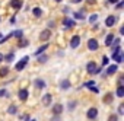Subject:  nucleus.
<instances>
[{"label": "nucleus", "mask_w": 124, "mask_h": 121, "mask_svg": "<svg viewBox=\"0 0 124 121\" xmlns=\"http://www.w3.org/2000/svg\"><path fill=\"white\" fill-rule=\"evenodd\" d=\"M28 61H29V57L26 55V57H23L22 60H21V61H18L16 63V66H15V69L18 70V72H21V70H23V67L28 64Z\"/></svg>", "instance_id": "1"}, {"label": "nucleus", "mask_w": 124, "mask_h": 121, "mask_svg": "<svg viewBox=\"0 0 124 121\" xmlns=\"http://www.w3.org/2000/svg\"><path fill=\"white\" fill-rule=\"evenodd\" d=\"M98 47H99V44H98V41H96V39H93V38H92V39H89V41H88V48H89L91 51H96V50H98Z\"/></svg>", "instance_id": "2"}, {"label": "nucleus", "mask_w": 124, "mask_h": 121, "mask_svg": "<svg viewBox=\"0 0 124 121\" xmlns=\"http://www.w3.org/2000/svg\"><path fill=\"white\" fill-rule=\"evenodd\" d=\"M79 44H80V37L79 35H75L72 38V41H70V47L72 48H76V47H79Z\"/></svg>", "instance_id": "3"}, {"label": "nucleus", "mask_w": 124, "mask_h": 121, "mask_svg": "<svg viewBox=\"0 0 124 121\" xmlns=\"http://www.w3.org/2000/svg\"><path fill=\"white\" fill-rule=\"evenodd\" d=\"M115 22H117V18H115V16H108L107 21H105V25H107L108 28H111V26L115 25Z\"/></svg>", "instance_id": "4"}, {"label": "nucleus", "mask_w": 124, "mask_h": 121, "mask_svg": "<svg viewBox=\"0 0 124 121\" xmlns=\"http://www.w3.org/2000/svg\"><path fill=\"white\" fill-rule=\"evenodd\" d=\"M50 37H51V31H50V29H45V31H42V32H41L39 39H41V41H47Z\"/></svg>", "instance_id": "5"}, {"label": "nucleus", "mask_w": 124, "mask_h": 121, "mask_svg": "<svg viewBox=\"0 0 124 121\" xmlns=\"http://www.w3.org/2000/svg\"><path fill=\"white\" fill-rule=\"evenodd\" d=\"M53 112H54L55 115H60L61 112H63V105H61V104H55V105L53 106Z\"/></svg>", "instance_id": "6"}, {"label": "nucleus", "mask_w": 124, "mask_h": 121, "mask_svg": "<svg viewBox=\"0 0 124 121\" xmlns=\"http://www.w3.org/2000/svg\"><path fill=\"white\" fill-rule=\"evenodd\" d=\"M88 118H91V120H93L96 115H98V109L96 108H89V111H88Z\"/></svg>", "instance_id": "7"}, {"label": "nucleus", "mask_w": 124, "mask_h": 121, "mask_svg": "<svg viewBox=\"0 0 124 121\" xmlns=\"http://www.w3.org/2000/svg\"><path fill=\"white\" fill-rule=\"evenodd\" d=\"M63 25L67 26V28H73V26H75V21H72V19H69V18H64V19H63Z\"/></svg>", "instance_id": "8"}, {"label": "nucleus", "mask_w": 124, "mask_h": 121, "mask_svg": "<svg viewBox=\"0 0 124 121\" xmlns=\"http://www.w3.org/2000/svg\"><path fill=\"white\" fill-rule=\"evenodd\" d=\"M86 70H88L89 73H95V70H96V64H95L93 61H89L88 66H86Z\"/></svg>", "instance_id": "9"}, {"label": "nucleus", "mask_w": 124, "mask_h": 121, "mask_svg": "<svg viewBox=\"0 0 124 121\" xmlns=\"http://www.w3.org/2000/svg\"><path fill=\"white\" fill-rule=\"evenodd\" d=\"M19 99H21V101H26V99H28V91H26V89L19 91Z\"/></svg>", "instance_id": "10"}, {"label": "nucleus", "mask_w": 124, "mask_h": 121, "mask_svg": "<svg viewBox=\"0 0 124 121\" xmlns=\"http://www.w3.org/2000/svg\"><path fill=\"white\" fill-rule=\"evenodd\" d=\"M117 69H118V66H117V64H112V66H109V67H108V70H107V75H108V76L114 75V73L117 72Z\"/></svg>", "instance_id": "11"}, {"label": "nucleus", "mask_w": 124, "mask_h": 121, "mask_svg": "<svg viewBox=\"0 0 124 121\" xmlns=\"http://www.w3.org/2000/svg\"><path fill=\"white\" fill-rule=\"evenodd\" d=\"M42 104H44L45 106L51 104V95H50V93H47V95H44V96H42Z\"/></svg>", "instance_id": "12"}, {"label": "nucleus", "mask_w": 124, "mask_h": 121, "mask_svg": "<svg viewBox=\"0 0 124 121\" xmlns=\"http://www.w3.org/2000/svg\"><path fill=\"white\" fill-rule=\"evenodd\" d=\"M112 99H114V95H112L111 92H109V93H107V95L104 96V102H105V104H111V102H112Z\"/></svg>", "instance_id": "13"}, {"label": "nucleus", "mask_w": 124, "mask_h": 121, "mask_svg": "<svg viewBox=\"0 0 124 121\" xmlns=\"http://www.w3.org/2000/svg\"><path fill=\"white\" fill-rule=\"evenodd\" d=\"M47 47H48V44H44L42 47H39V48H38V50L35 51V54H34V55H41V54H42V53H44V51L47 50Z\"/></svg>", "instance_id": "14"}, {"label": "nucleus", "mask_w": 124, "mask_h": 121, "mask_svg": "<svg viewBox=\"0 0 124 121\" xmlns=\"http://www.w3.org/2000/svg\"><path fill=\"white\" fill-rule=\"evenodd\" d=\"M60 86H61V89H69L70 88V82L69 80H61V83H60Z\"/></svg>", "instance_id": "15"}, {"label": "nucleus", "mask_w": 124, "mask_h": 121, "mask_svg": "<svg viewBox=\"0 0 124 121\" xmlns=\"http://www.w3.org/2000/svg\"><path fill=\"white\" fill-rule=\"evenodd\" d=\"M112 39H114V35H112V34H109V35L105 38V45L111 47V44H112Z\"/></svg>", "instance_id": "16"}, {"label": "nucleus", "mask_w": 124, "mask_h": 121, "mask_svg": "<svg viewBox=\"0 0 124 121\" xmlns=\"http://www.w3.org/2000/svg\"><path fill=\"white\" fill-rule=\"evenodd\" d=\"M35 86H37L38 89H42V88H45V82L38 79V80H35Z\"/></svg>", "instance_id": "17"}, {"label": "nucleus", "mask_w": 124, "mask_h": 121, "mask_svg": "<svg viewBox=\"0 0 124 121\" xmlns=\"http://www.w3.org/2000/svg\"><path fill=\"white\" fill-rule=\"evenodd\" d=\"M117 95H118L120 98L124 96V86H123V85H120V86L117 88Z\"/></svg>", "instance_id": "18"}, {"label": "nucleus", "mask_w": 124, "mask_h": 121, "mask_svg": "<svg viewBox=\"0 0 124 121\" xmlns=\"http://www.w3.org/2000/svg\"><path fill=\"white\" fill-rule=\"evenodd\" d=\"M21 5H22L21 0H12V8H13V9H19Z\"/></svg>", "instance_id": "19"}, {"label": "nucleus", "mask_w": 124, "mask_h": 121, "mask_svg": "<svg viewBox=\"0 0 124 121\" xmlns=\"http://www.w3.org/2000/svg\"><path fill=\"white\" fill-rule=\"evenodd\" d=\"M32 13H34V16H37V18H39V16L42 15V10H41L39 8H35V9L32 10Z\"/></svg>", "instance_id": "20"}, {"label": "nucleus", "mask_w": 124, "mask_h": 121, "mask_svg": "<svg viewBox=\"0 0 124 121\" xmlns=\"http://www.w3.org/2000/svg\"><path fill=\"white\" fill-rule=\"evenodd\" d=\"M8 73H9V69L8 67H2V69H0V77H5Z\"/></svg>", "instance_id": "21"}, {"label": "nucleus", "mask_w": 124, "mask_h": 121, "mask_svg": "<svg viewBox=\"0 0 124 121\" xmlns=\"http://www.w3.org/2000/svg\"><path fill=\"white\" fill-rule=\"evenodd\" d=\"M18 45H19V47H26V45H28V41H26V39H21V41L18 42Z\"/></svg>", "instance_id": "22"}, {"label": "nucleus", "mask_w": 124, "mask_h": 121, "mask_svg": "<svg viewBox=\"0 0 124 121\" xmlns=\"http://www.w3.org/2000/svg\"><path fill=\"white\" fill-rule=\"evenodd\" d=\"M8 112H9V114H16V106H15V105H12V106H9V109H8Z\"/></svg>", "instance_id": "23"}, {"label": "nucleus", "mask_w": 124, "mask_h": 121, "mask_svg": "<svg viewBox=\"0 0 124 121\" xmlns=\"http://www.w3.org/2000/svg\"><path fill=\"white\" fill-rule=\"evenodd\" d=\"M75 18L76 19H83V12H76L75 13Z\"/></svg>", "instance_id": "24"}, {"label": "nucleus", "mask_w": 124, "mask_h": 121, "mask_svg": "<svg viewBox=\"0 0 124 121\" xmlns=\"http://www.w3.org/2000/svg\"><path fill=\"white\" fill-rule=\"evenodd\" d=\"M96 19H98V16H96V15H92V16H89V22H91V23L96 22Z\"/></svg>", "instance_id": "25"}, {"label": "nucleus", "mask_w": 124, "mask_h": 121, "mask_svg": "<svg viewBox=\"0 0 124 121\" xmlns=\"http://www.w3.org/2000/svg\"><path fill=\"white\" fill-rule=\"evenodd\" d=\"M118 114H120V115L124 114V104H121V105L118 106Z\"/></svg>", "instance_id": "26"}, {"label": "nucleus", "mask_w": 124, "mask_h": 121, "mask_svg": "<svg viewBox=\"0 0 124 121\" xmlns=\"http://www.w3.org/2000/svg\"><path fill=\"white\" fill-rule=\"evenodd\" d=\"M38 61H39V63L47 61V57H45V55H42V57H41V55H38Z\"/></svg>", "instance_id": "27"}, {"label": "nucleus", "mask_w": 124, "mask_h": 121, "mask_svg": "<svg viewBox=\"0 0 124 121\" xmlns=\"http://www.w3.org/2000/svg\"><path fill=\"white\" fill-rule=\"evenodd\" d=\"M13 35H15L16 38H21V37H22V31H15V32H13Z\"/></svg>", "instance_id": "28"}, {"label": "nucleus", "mask_w": 124, "mask_h": 121, "mask_svg": "<svg viewBox=\"0 0 124 121\" xmlns=\"http://www.w3.org/2000/svg\"><path fill=\"white\" fill-rule=\"evenodd\" d=\"M13 57H15V55H13V54L10 53L9 55H6V61H12V60H13Z\"/></svg>", "instance_id": "29"}, {"label": "nucleus", "mask_w": 124, "mask_h": 121, "mask_svg": "<svg viewBox=\"0 0 124 121\" xmlns=\"http://www.w3.org/2000/svg\"><path fill=\"white\" fill-rule=\"evenodd\" d=\"M124 6V2H123V0H118V3H117V9H121Z\"/></svg>", "instance_id": "30"}, {"label": "nucleus", "mask_w": 124, "mask_h": 121, "mask_svg": "<svg viewBox=\"0 0 124 121\" xmlns=\"http://www.w3.org/2000/svg\"><path fill=\"white\" fill-rule=\"evenodd\" d=\"M108 121H117V115H111V117L108 118Z\"/></svg>", "instance_id": "31"}, {"label": "nucleus", "mask_w": 124, "mask_h": 121, "mask_svg": "<svg viewBox=\"0 0 124 121\" xmlns=\"http://www.w3.org/2000/svg\"><path fill=\"white\" fill-rule=\"evenodd\" d=\"M107 64H108V58L104 57V60H102V66H107Z\"/></svg>", "instance_id": "32"}, {"label": "nucleus", "mask_w": 124, "mask_h": 121, "mask_svg": "<svg viewBox=\"0 0 124 121\" xmlns=\"http://www.w3.org/2000/svg\"><path fill=\"white\" fill-rule=\"evenodd\" d=\"M91 91H92V92H95V93H96V92H98V88H95V86H93V85H92V86H91Z\"/></svg>", "instance_id": "33"}, {"label": "nucleus", "mask_w": 124, "mask_h": 121, "mask_svg": "<svg viewBox=\"0 0 124 121\" xmlns=\"http://www.w3.org/2000/svg\"><path fill=\"white\" fill-rule=\"evenodd\" d=\"M3 95H6V91L5 89H0V96H3Z\"/></svg>", "instance_id": "34"}, {"label": "nucleus", "mask_w": 124, "mask_h": 121, "mask_svg": "<svg viewBox=\"0 0 124 121\" xmlns=\"http://www.w3.org/2000/svg\"><path fill=\"white\" fill-rule=\"evenodd\" d=\"M108 2H109V3H112V5H114V3H117V2H118V0H108Z\"/></svg>", "instance_id": "35"}, {"label": "nucleus", "mask_w": 124, "mask_h": 121, "mask_svg": "<svg viewBox=\"0 0 124 121\" xmlns=\"http://www.w3.org/2000/svg\"><path fill=\"white\" fill-rule=\"evenodd\" d=\"M73 2H75V3H79V2H82V0H73Z\"/></svg>", "instance_id": "36"}, {"label": "nucleus", "mask_w": 124, "mask_h": 121, "mask_svg": "<svg viewBox=\"0 0 124 121\" xmlns=\"http://www.w3.org/2000/svg\"><path fill=\"white\" fill-rule=\"evenodd\" d=\"M95 2V0H88V3H93Z\"/></svg>", "instance_id": "37"}, {"label": "nucleus", "mask_w": 124, "mask_h": 121, "mask_svg": "<svg viewBox=\"0 0 124 121\" xmlns=\"http://www.w3.org/2000/svg\"><path fill=\"white\" fill-rule=\"evenodd\" d=\"M2 60H3V55H2V54H0V61H2Z\"/></svg>", "instance_id": "38"}, {"label": "nucleus", "mask_w": 124, "mask_h": 121, "mask_svg": "<svg viewBox=\"0 0 124 121\" xmlns=\"http://www.w3.org/2000/svg\"><path fill=\"white\" fill-rule=\"evenodd\" d=\"M55 2H61V0H55Z\"/></svg>", "instance_id": "39"}, {"label": "nucleus", "mask_w": 124, "mask_h": 121, "mask_svg": "<svg viewBox=\"0 0 124 121\" xmlns=\"http://www.w3.org/2000/svg\"><path fill=\"white\" fill-rule=\"evenodd\" d=\"M31 121H35V120H31Z\"/></svg>", "instance_id": "40"}, {"label": "nucleus", "mask_w": 124, "mask_h": 121, "mask_svg": "<svg viewBox=\"0 0 124 121\" xmlns=\"http://www.w3.org/2000/svg\"><path fill=\"white\" fill-rule=\"evenodd\" d=\"M0 38H2V35H0Z\"/></svg>", "instance_id": "41"}]
</instances>
